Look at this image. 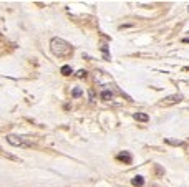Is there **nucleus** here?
I'll return each mask as SVG.
<instances>
[{"label": "nucleus", "mask_w": 189, "mask_h": 187, "mask_svg": "<svg viewBox=\"0 0 189 187\" xmlns=\"http://www.w3.org/2000/svg\"><path fill=\"white\" fill-rule=\"evenodd\" d=\"M168 144H173V146H182V141H174V139H164Z\"/></svg>", "instance_id": "1a4fd4ad"}, {"label": "nucleus", "mask_w": 189, "mask_h": 187, "mask_svg": "<svg viewBox=\"0 0 189 187\" xmlns=\"http://www.w3.org/2000/svg\"><path fill=\"white\" fill-rule=\"evenodd\" d=\"M76 76H78V78H85V76H86V71H85V70H80V71H76Z\"/></svg>", "instance_id": "9b49d317"}, {"label": "nucleus", "mask_w": 189, "mask_h": 187, "mask_svg": "<svg viewBox=\"0 0 189 187\" xmlns=\"http://www.w3.org/2000/svg\"><path fill=\"white\" fill-rule=\"evenodd\" d=\"M182 41H184V43H189V38H184Z\"/></svg>", "instance_id": "ddd939ff"}, {"label": "nucleus", "mask_w": 189, "mask_h": 187, "mask_svg": "<svg viewBox=\"0 0 189 187\" xmlns=\"http://www.w3.org/2000/svg\"><path fill=\"white\" fill-rule=\"evenodd\" d=\"M60 71L65 75V76H68V75L73 73V70H71V66H70V65H63V66L60 68Z\"/></svg>", "instance_id": "6e6552de"}, {"label": "nucleus", "mask_w": 189, "mask_h": 187, "mask_svg": "<svg viewBox=\"0 0 189 187\" xmlns=\"http://www.w3.org/2000/svg\"><path fill=\"white\" fill-rule=\"evenodd\" d=\"M179 101H182V94H173V96H168L161 104H166V106H168V104H174V103H179Z\"/></svg>", "instance_id": "7ed1b4c3"}, {"label": "nucleus", "mask_w": 189, "mask_h": 187, "mask_svg": "<svg viewBox=\"0 0 189 187\" xmlns=\"http://www.w3.org/2000/svg\"><path fill=\"white\" fill-rule=\"evenodd\" d=\"M50 50H52V53H53L55 56H58V58H67V56H70V55L73 53V47H71L67 40L58 38V37L52 38V41H50Z\"/></svg>", "instance_id": "f257e3e1"}, {"label": "nucleus", "mask_w": 189, "mask_h": 187, "mask_svg": "<svg viewBox=\"0 0 189 187\" xmlns=\"http://www.w3.org/2000/svg\"><path fill=\"white\" fill-rule=\"evenodd\" d=\"M131 184L135 187H143L144 186V179H143L141 175H135V177L131 179Z\"/></svg>", "instance_id": "39448f33"}, {"label": "nucleus", "mask_w": 189, "mask_h": 187, "mask_svg": "<svg viewBox=\"0 0 189 187\" xmlns=\"http://www.w3.org/2000/svg\"><path fill=\"white\" fill-rule=\"evenodd\" d=\"M71 94H73L75 98H78V96H81V94H83V89H81V88H75L73 91H71Z\"/></svg>", "instance_id": "9d476101"}, {"label": "nucleus", "mask_w": 189, "mask_h": 187, "mask_svg": "<svg viewBox=\"0 0 189 187\" xmlns=\"http://www.w3.org/2000/svg\"><path fill=\"white\" fill-rule=\"evenodd\" d=\"M7 141H8V144L17 146V147H30V146H32V141H30V139H25V138L17 136V134H8Z\"/></svg>", "instance_id": "f03ea898"}, {"label": "nucleus", "mask_w": 189, "mask_h": 187, "mask_svg": "<svg viewBox=\"0 0 189 187\" xmlns=\"http://www.w3.org/2000/svg\"><path fill=\"white\" fill-rule=\"evenodd\" d=\"M188 10H189V7H188Z\"/></svg>", "instance_id": "4468645a"}, {"label": "nucleus", "mask_w": 189, "mask_h": 187, "mask_svg": "<svg viewBox=\"0 0 189 187\" xmlns=\"http://www.w3.org/2000/svg\"><path fill=\"white\" fill-rule=\"evenodd\" d=\"M116 159L121 161V162H126V164H131V161H133V156L128 152V151H124V152H120L116 156Z\"/></svg>", "instance_id": "20e7f679"}, {"label": "nucleus", "mask_w": 189, "mask_h": 187, "mask_svg": "<svg viewBox=\"0 0 189 187\" xmlns=\"http://www.w3.org/2000/svg\"><path fill=\"white\" fill-rule=\"evenodd\" d=\"M135 119L136 121H141V123H146L149 119V116L146 113H135Z\"/></svg>", "instance_id": "0eeeda50"}, {"label": "nucleus", "mask_w": 189, "mask_h": 187, "mask_svg": "<svg viewBox=\"0 0 189 187\" xmlns=\"http://www.w3.org/2000/svg\"><path fill=\"white\" fill-rule=\"evenodd\" d=\"M100 98H101L103 101H109L111 98H113V93H111L109 89H105V91H101V93H100Z\"/></svg>", "instance_id": "423d86ee"}, {"label": "nucleus", "mask_w": 189, "mask_h": 187, "mask_svg": "<svg viewBox=\"0 0 189 187\" xmlns=\"http://www.w3.org/2000/svg\"><path fill=\"white\" fill-rule=\"evenodd\" d=\"M101 50H103V53H105V58H106V60H109V55H108V47H101Z\"/></svg>", "instance_id": "f8f14e48"}]
</instances>
